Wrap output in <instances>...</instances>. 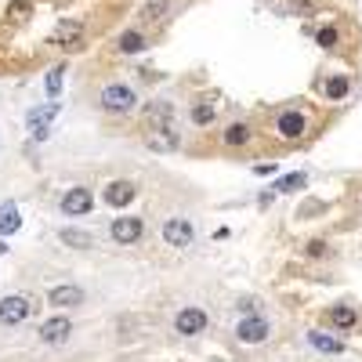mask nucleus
<instances>
[{
  "mask_svg": "<svg viewBox=\"0 0 362 362\" xmlns=\"http://www.w3.org/2000/svg\"><path fill=\"white\" fill-rule=\"evenodd\" d=\"M138 105V95H134V87L127 83H105L102 87V109L105 112H116V116H124Z\"/></svg>",
  "mask_w": 362,
  "mask_h": 362,
  "instance_id": "nucleus-1",
  "label": "nucleus"
},
{
  "mask_svg": "<svg viewBox=\"0 0 362 362\" xmlns=\"http://www.w3.org/2000/svg\"><path fill=\"white\" fill-rule=\"evenodd\" d=\"M163 239H167V247L189 250L196 243V228L189 218H170V221H163Z\"/></svg>",
  "mask_w": 362,
  "mask_h": 362,
  "instance_id": "nucleus-2",
  "label": "nucleus"
},
{
  "mask_svg": "<svg viewBox=\"0 0 362 362\" xmlns=\"http://www.w3.org/2000/svg\"><path fill=\"white\" fill-rule=\"evenodd\" d=\"M160 131H177L170 102H153L145 109V134H160Z\"/></svg>",
  "mask_w": 362,
  "mask_h": 362,
  "instance_id": "nucleus-3",
  "label": "nucleus"
},
{
  "mask_svg": "<svg viewBox=\"0 0 362 362\" xmlns=\"http://www.w3.org/2000/svg\"><path fill=\"white\" fill-rule=\"evenodd\" d=\"M58 116V102H47V105H37L33 112H29L25 127H29V138L33 141H44L51 134V119Z\"/></svg>",
  "mask_w": 362,
  "mask_h": 362,
  "instance_id": "nucleus-4",
  "label": "nucleus"
},
{
  "mask_svg": "<svg viewBox=\"0 0 362 362\" xmlns=\"http://www.w3.org/2000/svg\"><path fill=\"white\" fill-rule=\"evenodd\" d=\"M29 312H33V305H29V297H22V293H8L4 300H0V322H4V326L25 322Z\"/></svg>",
  "mask_w": 362,
  "mask_h": 362,
  "instance_id": "nucleus-5",
  "label": "nucleus"
},
{
  "mask_svg": "<svg viewBox=\"0 0 362 362\" xmlns=\"http://www.w3.org/2000/svg\"><path fill=\"white\" fill-rule=\"evenodd\" d=\"M276 131H279L286 141L305 138V134H308V116L300 112V109H286V112H279V119H276Z\"/></svg>",
  "mask_w": 362,
  "mask_h": 362,
  "instance_id": "nucleus-6",
  "label": "nucleus"
},
{
  "mask_svg": "<svg viewBox=\"0 0 362 362\" xmlns=\"http://www.w3.org/2000/svg\"><path fill=\"white\" fill-rule=\"evenodd\" d=\"M174 329H177L181 337H196V334H203V329H206V312L196 308V305L181 308V312L174 315Z\"/></svg>",
  "mask_w": 362,
  "mask_h": 362,
  "instance_id": "nucleus-7",
  "label": "nucleus"
},
{
  "mask_svg": "<svg viewBox=\"0 0 362 362\" xmlns=\"http://www.w3.org/2000/svg\"><path fill=\"white\" fill-rule=\"evenodd\" d=\"M268 334H272V326L261 315H247V319H239V326H235V337L243 344H261V341H268Z\"/></svg>",
  "mask_w": 362,
  "mask_h": 362,
  "instance_id": "nucleus-8",
  "label": "nucleus"
},
{
  "mask_svg": "<svg viewBox=\"0 0 362 362\" xmlns=\"http://www.w3.org/2000/svg\"><path fill=\"white\" fill-rule=\"evenodd\" d=\"M90 206H95V196H90V189H83V185H76L62 196V214L66 218H83Z\"/></svg>",
  "mask_w": 362,
  "mask_h": 362,
  "instance_id": "nucleus-9",
  "label": "nucleus"
},
{
  "mask_svg": "<svg viewBox=\"0 0 362 362\" xmlns=\"http://www.w3.org/2000/svg\"><path fill=\"white\" fill-rule=\"evenodd\" d=\"M112 239H116V243L119 247H131V243H138V239H141V232H145V225H141V218H116L112 221Z\"/></svg>",
  "mask_w": 362,
  "mask_h": 362,
  "instance_id": "nucleus-10",
  "label": "nucleus"
},
{
  "mask_svg": "<svg viewBox=\"0 0 362 362\" xmlns=\"http://www.w3.org/2000/svg\"><path fill=\"white\" fill-rule=\"evenodd\" d=\"M69 334H73V319H66V315H54V319H47L40 326V341L44 344H66Z\"/></svg>",
  "mask_w": 362,
  "mask_h": 362,
  "instance_id": "nucleus-11",
  "label": "nucleus"
},
{
  "mask_svg": "<svg viewBox=\"0 0 362 362\" xmlns=\"http://www.w3.org/2000/svg\"><path fill=\"white\" fill-rule=\"evenodd\" d=\"M47 305H54V308H76V305H83V290H80V286H73V283L51 286Z\"/></svg>",
  "mask_w": 362,
  "mask_h": 362,
  "instance_id": "nucleus-12",
  "label": "nucleus"
},
{
  "mask_svg": "<svg viewBox=\"0 0 362 362\" xmlns=\"http://www.w3.org/2000/svg\"><path fill=\"white\" fill-rule=\"evenodd\" d=\"M134 196H138V189L131 185V181H112V185L102 192V199H105L109 206H116V210H119V206H131Z\"/></svg>",
  "mask_w": 362,
  "mask_h": 362,
  "instance_id": "nucleus-13",
  "label": "nucleus"
},
{
  "mask_svg": "<svg viewBox=\"0 0 362 362\" xmlns=\"http://www.w3.org/2000/svg\"><path fill=\"white\" fill-rule=\"evenodd\" d=\"M326 319L334 322L337 329H355V326H358V312H355L351 305H334V308L326 312Z\"/></svg>",
  "mask_w": 362,
  "mask_h": 362,
  "instance_id": "nucleus-14",
  "label": "nucleus"
},
{
  "mask_svg": "<svg viewBox=\"0 0 362 362\" xmlns=\"http://www.w3.org/2000/svg\"><path fill=\"white\" fill-rule=\"evenodd\" d=\"M181 134L177 131H160V134H145V145L153 148V153H170V148H177Z\"/></svg>",
  "mask_w": 362,
  "mask_h": 362,
  "instance_id": "nucleus-15",
  "label": "nucleus"
},
{
  "mask_svg": "<svg viewBox=\"0 0 362 362\" xmlns=\"http://www.w3.org/2000/svg\"><path fill=\"white\" fill-rule=\"evenodd\" d=\"M80 37H83V25L80 22H62V25H58V33H54V44L58 47H76Z\"/></svg>",
  "mask_w": 362,
  "mask_h": 362,
  "instance_id": "nucleus-16",
  "label": "nucleus"
},
{
  "mask_svg": "<svg viewBox=\"0 0 362 362\" xmlns=\"http://www.w3.org/2000/svg\"><path fill=\"white\" fill-rule=\"evenodd\" d=\"M308 341H312V348H319V351H326V355H341V351H344V341L322 334V329H312Z\"/></svg>",
  "mask_w": 362,
  "mask_h": 362,
  "instance_id": "nucleus-17",
  "label": "nucleus"
},
{
  "mask_svg": "<svg viewBox=\"0 0 362 362\" xmlns=\"http://www.w3.org/2000/svg\"><path fill=\"white\" fill-rule=\"evenodd\" d=\"M58 239H62L66 247H76V250H87L90 243H95V235L83 232V228H62V232H58Z\"/></svg>",
  "mask_w": 362,
  "mask_h": 362,
  "instance_id": "nucleus-18",
  "label": "nucleus"
},
{
  "mask_svg": "<svg viewBox=\"0 0 362 362\" xmlns=\"http://www.w3.org/2000/svg\"><path fill=\"white\" fill-rule=\"evenodd\" d=\"M221 138H225V145L239 148V145H247V141H250V127L235 119V124H228V127H225V134H221Z\"/></svg>",
  "mask_w": 362,
  "mask_h": 362,
  "instance_id": "nucleus-19",
  "label": "nucleus"
},
{
  "mask_svg": "<svg viewBox=\"0 0 362 362\" xmlns=\"http://www.w3.org/2000/svg\"><path fill=\"white\" fill-rule=\"evenodd\" d=\"M348 87H351L348 76H329V80L322 83V95H326L329 102H341V98L348 95Z\"/></svg>",
  "mask_w": 362,
  "mask_h": 362,
  "instance_id": "nucleus-20",
  "label": "nucleus"
},
{
  "mask_svg": "<svg viewBox=\"0 0 362 362\" xmlns=\"http://www.w3.org/2000/svg\"><path fill=\"white\" fill-rule=\"evenodd\" d=\"M308 185V174L305 170H297V174H286L276 181V192H297V189H305Z\"/></svg>",
  "mask_w": 362,
  "mask_h": 362,
  "instance_id": "nucleus-21",
  "label": "nucleus"
},
{
  "mask_svg": "<svg viewBox=\"0 0 362 362\" xmlns=\"http://www.w3.org/2000/svg\"><path fill=\"white\" fill-rule=\"evenodd\" d=\"M214 116H218V102H203V105L192 109V124L206 127V124H214Z\"/></svg>",
  "mask_w": 362,
  "mask_h": 362,
  "instance_id": "nucleus-22",
  "label": "nucleus"
},
{
  "mask_svg": "<svg viewBox=\"0 0 362 362\" xmlns=\"http://www.w3.org/2000/svg\"><path fill=\"white\" fill-rule=\"evenodd\" d=\"M18 225H22L18 210L8 203V206H4V214H0V235H11V232H18Z\"/></svg>",
  "mask_w": 362,
  "mask_h": 362,
  "instance_id": "nucleus-23",
  "label": "nucleus"
},
{
  "mask_svg": "<svg viewBox=\"0 0 362 362\" xmlns=\"http://www.w3.org/2000/svg\"><path fill=\"white\" fill-rule=\"evenodd\" d=\"M62 80H66V66H54V69L47 73V98H51V102L62 95Z\"/></svg>",
  "mask_w": 362,
  "mask_h": 362,
  "instance_id": "nucleus-24",
  "label": "nucleus"
},
{
  "mask_svg": "<svg viewBox=\"0 0 362 362\" xmlns=\"http://www.w3.org/2000/svg\"><path fill=\"white\" fill-rule=\"evenodd\" d=\"M141 47H145V40H141V33H134V29L119 37V51H124V54H138Z\"/></svg>",
  "mask_w": 362,
  "mask_h": 362,
  "instance_id": "nucleus-25",
  "label": "nucleus"
},
{
  "mask_svg": "<svg viewBox=\"0 0 362 362\" xmlns=\"http://www.w3.org/2000/svg\"><path fill=\"white\" fill-rule=\"evenodd\" d=\"M305 254L308 257H326L329 254V243H326V239H312V243L305 247Z\"/></svg>",
  "mask_w": 362,
  "mask_h": 362,
  "instance_id": "nucleus-26",
  "label": "nucleus"
},
{
  "mask_svg": "<svg viewBox=\"0 0 362 362\" xmlns=\"http://www.w3.org/2000/svg\"><path fill=\"white\" fill-rule=\"evenodd\" d=\"M163 11H167V0H153V4L145 8V18H163Z\"/></svg>",
  "mask_w": 362,
  "mask_h": 362,
  "instance_id": "nucleus-27",
  "label": "nucleus"
},
{
  "mask_svg": "<svg viewBox=\"0 0 362 362\" xmlns=\"http://www.w3.org/2000/svg\"><path fill=\"white\" fill-rule=\"evenodd\" d=\"M322 47H334L337 44V29H319V37H315Z\"/></svg>",
  "mask_w": 362,
  "mask_h": 362,
  "instance_id": "nucleus-28",
  "label": "nucleus"
},
{
  "mask_svg": "<svg viewBox=\"0 0 362 362\" xmlns=\"http://www.w3.org/2000/svg\"><path fill=\"white\" fill-rule=\"evenodd\" d=\"M254 174H276V163H257Z\"/></svg>",
  "mask_w": 362,
  "mask_h": 362,
  "instance_id": "nucleus-29",
  "label": "nucleus"
},
{
  "mask_svg": "<svg viewBox=\"0 0 362 362\" xmlns=\"http://www.w3.org/2000/svg\"><path fill=\"white\" fill-rule=\"evenodd\" d=\"M4 250H8V243H4V239H0V254H4Z\"/></svg>",
  "mask_w": 362,
  "mask_h": 362,
  "instance_id": "nucleus-30",
  "label": "nucleus"
}]
</instances>
